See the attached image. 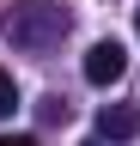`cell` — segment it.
Returning <instances> with one entry per match:
<instances>
[{
  "mask_svg": "<svg viewBox=\"0 0 140 146\" xmlns=\"http://www.w3.org/2000/svg\"><path fill=\"white\" fill-rule=\"evenodd\" d=\"M67 25H73V12H67L61 0H19V6H6V43L31 49V55L55 49L67 36Z\"/></svg>",
  "mask_w": 140,
  "mask_h": 146,
  "instance_id": "6da1fadb",
  "label": "cell"
},
{
  "mask_svg": "<svg viewBox=\"0 0 140 146\" xmlns=\"http://www.w3.org/2000/svg\"><path fill=\"white\" fill-rule=\"evenodd\" d=\"M134 31H140V12H134Z\"/></svg>",
  "mask_w": 140,
  "mask_h": 146,
  "instance_id": "ba28073f",
  "label": "cell"
},
{
  "mask_svg": "<svg viewBox=\"0 0 140 146\" xmlns=\"http://www.w3.org/2000/svg\"><path fill=\"white\" fill-rule=\"evenodd\" d=\"M79 146H104V140H79Z\"/></svg>",
  "mask_w": 140,
  "mask_h": 146,
  "instance_id": "52a82bcc",
  "label": "cell"
},
{
  "mask_svg": "<svg viewBox=\"0 0 140 146\" xmlns=\"http://www.w3.org/2000/svg\"><path fill=\"white\" fill-rule=\"evenodd\" d=\"M122 73H128V49H122L116 36H104V43L85 49V79H92V85H116Z\"/></svg>",
  "mask_w": 140,
  "mask_h": 146,
  "instance_id": "7a4b0ae2",
  "label": "cell"
},
{
  "mask_svg": "<svg viewBox=\"0 0 140 146\" xmlns=\"http://www.w3.org/2000/svg\"><path fill=\"white\" fill-rule=\"evenodd\" d=\"M12 110H19V79L0 67V116H12Z\"/></svg>",
  "mask_w": 140,
  "mask_h": 146,
  "instance_id": "277c9868",
  "label": "cell"
},
{
  "mask_svg": "<svg viewBox=\"0 0 140 146\" xmlns=\"http://www.w3.org/2000/svg\"><path fill=\"white\" fill-rule=\"evenodd\" d=\"M0 146H37L31 134H0Z\"/></svg>",
  "mask_w": 140,
  "mask_h": 146,
  "instance_id": "8992f818",
  "label": "cell"
},
{
  "mask_svg": "<svg viewBox=\"0 0 140 146\" xmlns=\"http://www.w3.org/2000/svg\"><path fill=\"white\" fill-rule=\"evenodd\" d=\"M37 116H43V122H67V98H43Z\"/></svg>",
  "mask_w": 140,
  "mask_h": 146,
  "instance_id": "5b68a950",
  "label": "cell"
},
{
  "mask_svg": "<svg viewBox=\"0 0 140 146\" xmlns=\"http://www.w3.org/2000/svg\"><path fill=\"white\" fill-rule=\"evenodd\" d=\"M134 134H140V110H134V104H104L98 140H134Z\"/></svg>",
  "mask_w": 140,
  "mask_h": 146,
  "instance_id": "3957f363",
  "label": "cell"
}]
</instances>
